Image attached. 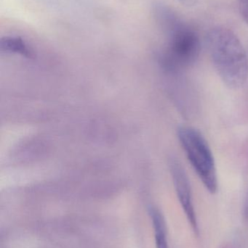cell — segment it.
I'll return each mask as SVG.
<instances>
[{
	"label": "cell",
	"instance_id": "3",
	"mask_svg": "<svg viewBox=\"0 0 248 248\" xmlns=\"http://www.w3.org/2000/svg\"><path fill=\"white\" fill-rule=\"evenodd\" d=\"M178 137L191 166L205 187L211 194L218 189V175L215 158L206 139L199 130L181 126Z\"/></svg>",
	"mask_w": 248,
	"mask_h": 248
},
{
	"label": "cell",
	"instance_id": "8",
	"mask_svg": "<svg viewBox=\"0 0 248 248\" xmlns=\"http://www.w3.org/2000/svg\"><path fill=\"white\" fill-rule=\"evenodd\" d=\"M178 1L186 7H193L198 4L199 0H178Z\"/></svg>",
	"mask_w": 248,
	"mask_h": 248
},
{
	"label": "cell",
	"instance_id": "2",
	"mask_svg": "<svg viewBox=\"0 0 248 248\" xmlns=\"http://www.w3.org/2000/svg\"><path fill=\"white\" fill-rule=\"evenodd\" d=\"M206 45L223 82L231 89L243 87L248 79V58L238 36L227 28L217 26L207 33Z\"/></svg>",
	"mask_w": 248,
	"mask_h": 248
},
{
	"label": "cell",
	"instance_id": "9",
	"mask_svg": "<svg viewBox=\"0 0 248 248\" xmlns=\"http://www.w3.org/2000/svg\"><path fill=\"white\" fill-rule=\"evenodd\" d=\"M245 215H246V218L248 221V193L247 198H246V204H245Z\"/></svg>",
	"mask_w": 248,
	"mask_h": 248
},
{
	"label": "cell",
	"instance_id": "4",
	"mask_svg": "<svg viewBox=\"0 0 248 248\" xmlns=\"http://www.w3.org/2000/svg\"><path fill=\"white\" fill-rule=\"evenodd\" d=\"M173 185L181 205L190 224L194 232L199 234V226L194 207L192 187L187 173L182 163L176 158H171L169 163Z\"/></svg>",
	"mask_w": 248,
	"mask_h": 248
},
{
	"label": "cell",
	"instance_id": "6",
	"mask_svg": "<svg viewBox=\"0 0 248 248\" xmlns=\"http://www.w3.org/2000/svg\"><path fill=\"white\" fill-rule=\"evenodd\" d=\"M149 215L155 234L156 248H170L167 241L165 220L161 211L155 207H151L149 208Z\"/></svg>",
	"mask_w": 248,
	"mask_h": 248
},
{
	"label": "cell",
	"instance_id": "7",
	"mask_svg": "<svg viewBox=\"0 0 248 248\" xmlns=\"http://www.w3.org/2000/svg\"><path fill=\"white\" fill-rule=\"evenodd\" d=\"M240 15L248 25V0H237Z\"/></svg>",
	"mask_w": 248,
	"mask_h": 248
},
{
	"label": "cell",
	"instance_id": "1",
	"mask_svg": "<svg viewBox=\"0 0 248 248\" xmlns=\"http://www.w3.org/2000/svg\"><path fill=\"white\" fill-rule=\"evenodd\" d=\"M154 17L167 37V46L160 62L167 72L179 75L192 66L200 53V39L198 32L173 10L163 4H156Z\"/></svg>",
	"mask_w": 248,
	"mask_h": 248
},
{
	"label": "cell",
	"instance_id": "5",
	"mask_svg": "<svg viewBox=\"0 0 248 248\" xmlns=\"http://www.w3.org/2000/svg\"><path fill=\"white\" fill-rule=\"evenodd\" d=\"M1 52L16 54L28 58H33V51L29 44L20 36H6L0 41Z\"/></svg>",
	"mask_w": 248,
	"mask_h": 248
}]
</instances>
